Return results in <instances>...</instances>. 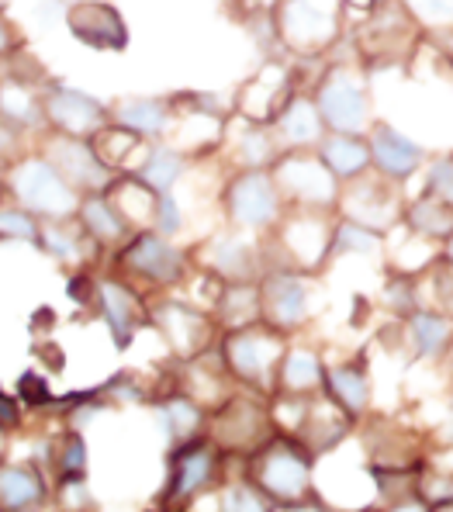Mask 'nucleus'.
I'll return each instance as SVG.
<instances>
[{
	"instance_id": "obj_1",
	"label": "nucleus",
	"mask_w": 453,
	"mask_h": 512,
	"mask_svg": "<svg viewBox=\"0 0 453 512\" xmlns=\"http://www.w3.org/2000/svg\"><path fill=\"white\" fill-rule=\"evenodd\" d=\"M312 97L319 104V115L329 132L367 135L371 125L377 122L371 73L364 70V63L357 56L336 59L329 52L312 80Z\"/></svg>"
},
{
	"instance_id": "obj_2",
	"label": "nucleus",
	"mask_w": 453,
	"mask_h": 512,
	"mask_svg": "<svg viewBox=\"0 0 453 512\" xmlns=\"http://www.w3.org/2000/svg\"><path fill=\"white\" fill-rule=\"evenodd\" d=\"M108 256H111V270H118L135 288L153 291V295H173L194 274L191 250H184L177 239L163 236L156 229H135Z\"/></svg>"
},
{
	"instance_id": "obj_3",
	"label": "nucleus",
	"mask_w": 453,
	"mask_h": 512,
	"mask_svg": "<svg viewBox=\"0 0 453 512\" xmlns=\"http://www.w3.org/2000/svg\"><path fill=\"white\" fill-rule=\"evenodd\" d=\"M291 346V336L281 329L267 326V322H253V326L222 329L218 336V357H222L225 371L236 384L256 391V395H274L277 374H281V360Z\"/></svg>"
},
{
	"instance_id": "obj_4",
	"label": "nucleus",
	"mask_w": 453,
	"mask_h": 512,
	"mask_svg": "<svg viewBox=\"0 0 453 512\" xmlns=\"http://www.w3.org/2000/svg\"><path fill=\"white\" fill-rule=\"evenodd\" d=\"M274 25L291 59H326L346 39V0H281Z\"/></svg>"
},
{
	"instance_id": "obj_5",
	"label": "nucleus",
	"mask_w": 453,
	"mask_h": 512,
	"mask_svg": "<svg viewBox=\"0 0 453 512\" xmlns=\"http://www.w3.org/2000/svg\"><path fill=\"white\" fill-rule=\"evenodd\" d=\"M249 481L274 506H305L312 502V454L294 433L277 429L249 457Z\"/></svg>"
},
{
	"instance_id": "obj_6",
	"label": "nucleus",
	"mask_w": 453,
	"mask_h": 512,
	"mask_svg": "<svg viewBox=\"0 0 453 512\" xmlns=\"http://www.w3.org/2000/svg\"><path fill=\"white\" fill-rule=\"evenodd\" d=\"M218 212L232 229L263 236L281 222L288 205L270 170H225L218 184Z\"/></svg>"
},
{
	"instance_id": "obj_7",
	"label": "nucleus",
	"mask_w": 453,
	"mask_h": 512,
	"mask_svg": "<svg viewBox=\"0 0 453 512\" xmlns=\"http://www.w3.org/2000/svg\"><path fill=\"white\" fill-rule=\"evenodd\" d=\"M4 194L14 205L28 208L35 218H70L77 215L80 205V194L35 146H28L25 153L7 163Z\"/></svg>"
},
{
	"instance_id": "obj_8",
	"label": "nucleus",
	"mask_w": 453,
	"mask_h": 512,
	"mask_svg": "<svg viewBox=\"0 0 453 512\" xmlns=\"http://www.w3.org/2000/svg\"><path fill=\"white\" fill-rule=\"evenodd\" d=\"M319 277L298 267H267L260 274V319L294 336L319 312Z\"/></svg>"
},
{
	"instance_id": "obj_9",
	"label": "nucleus",
	"mask_w": 453,
	"mask_h": 512,
	"mask_svg": "<svg viewBox=\"0 0 453 512\" xmlns=\"http://www.w3.org/2000/svg\"><path fill=\"white\" fill-rule=\"evenodd\" d=\"M149 315H153L149 329H156L163 336L173 360H180V364L215 350L218 336H222V326L215 322V315L208 308L194 305L191 298H177V291L149 301Z\"/></svg>"
},
{
	"instance_id": "obj_10",
	"label": "nucleus",
	"mask_w": 453,
	"mask_h": 512,
	"mask_svg": "<svg viewBox=\"0 0 453 512\" xmlns=\"http://www.w3.org/2000/svg\"><path fill=\"white\" fill-rule=\"evenodd\" d=\"M270 173H274L288 208H301V212H336L339 208V187L343 184L322 163L319 149L281 153Z\"/></svg>"
},
{
	"instance_id": "obj_11",
	"label": "nucleus",
	"mask_w": 453,
	"mask_h": 512,
	"mask_svg": "<svg viewBox=\"0 0 453 512\" xmlns=\"http://www.w3.org/2000/svg\"><path fill=\"white\" fill-rule=\"evenodd\" d=\"M256 395V391H253ZM253 395H229L211 416V440L222 454H246L253 457L270 436L277 433V423L270 416V402L263 405Z\"/></svg>"
},
{
	"instance_id": "obj_12",
	"label": "nucleus",
	"mask_w": 453,
	"mask_h": 512,
	"mask_svg": "<svg viewBox=\"0 0 453 512\" xmlns=\"http://www.w3.org/2000/svg\"><path fill=\"white\" fill-rule=\"evenodd\" d=\"M405 201H409L405 184H395V180L381 177L377 170H367L364 177L339 187L336 215L353 218V222H360V225H371V229L388 236L391 229L402 225Z\"/></svg>"
},
{
	"instance_id": "obj_13",
	"label": "nucleus",
	"mask_w": 453,
	"mask_h": 512,
	"mask_svg": "<svg viewBox=\"0 0 453 512\" xmlns=\"http://www.w3.org/2000/svg\"><path fill=\"white\" fill-rule=\"evenodd\" d=\"M32 146L39 149L52 167L63 173V180L80 194V198L83 194L104 191V187H111V180L118 177V173H111L108 167H104V160L97 156L94 142L83 139V135H66V132H52V128H45V132H39L32 139Z\"/></svg>"
},
{
	"instance_id": "obj_14",
	"label": "nucleus",
	"mask_w": 453,
	"mask_h": 512,
	"mask_svg": "<svg viewBox=\"0 0 453 512\" xmlns=\"http://www.w3.org/2000/svg\"><path fill=\"white\" fill-rule=\"evenodd\" d=\"M63 28L77 45L104 56H122L132 45L128 18L111 0H66Z\"/></svg>"
},
{
	"instance_id": "obj_15",
	"label": "nucleus",
	"mask_w": 453,
	"mask_h": 512,
	"mask_svg": "<svg viewBox=\"0 0 453 512\" xmlns=\"http://www.w3.org/2000/svg\"><path fill=\"white\" fill-rule=\"evenodd\" d=\"M94 312L104 319V326H108V333H111V340H115L118 350H128V343H132L142 329L153 326L146 291L135 288V284L118 274V270L97 274Z\"/></svg>"
},
{
	"instance_id": "obj_16",
	"label": "nucleus",
	"mask_w": 453,
	"mask_h": 512,
	"mask_svg": "<svg viewBox=\"0 0 453 512\" xmlns=\"http://www.w3.org/2000/svg\"><path fill=\"white\" fill-rule=\"evenodd\" d=\"M194 267L222 277V281H260L263 274V243L260 236L225 225L222 232H211L201 246L191 250Z\"/></svg>"
},
{
	"instance_id": "obj_17",
	"label": "nucleus",
	"mask_w": 453,
	"mask_h": 512,
	"mask_svg": "<svg viewBox=\"0 0 453 512\" xmlns=\"http://www.w3.org/2000/svg\"><path fill=\"white\" fill-rule=\"evenodd\" d=\"M42 104H45V128H52V132L90 139L97 128L111 122V101H101L90 90L73 87L70 80H56V77L45 80Z\"/></svg>"
},
{
	"instance_id": "obj_18",
	"label": "nucleus",
	"mask_w": 453,
	"mask_h": 512,
	"mask_svg": "<svg viewBox=\"0 0 453 512\" xmlns=\"http://www.w3.org/2000/svg\"><path fill=\"white\" fill-rule=\"evenodd\" d=\"M222 478V450L211 436H194L184 440L170 457V485L163 492V506L177 509L184 502L198 499L201 492L218 485Z\"/></svg>"
},
{
	"instance_id": "obj_19",
	"label": "nucleus",
	"mask_w": 453,
	"mask_h": 512,
	"mask_svg": "<svg viewBox=\"0 0 453 512\" xmlns=\"http://www.w3.org/2000/svg\"><path fill=\"white\" fill-rule=\"evenodd\" d=\"M277 156H281V146L270 125L232 111L222 132V146H218V160L225 163V170H270Z\"/></svg>"
},
{
	"instance_id": "obj_20",
	"label": "nucleus",
	"mask_w": 453,
	"mask_h": 512,
	"mask_svg": "<svg viewBox=\"0 0 453 512\" xmlns=\"http://www.w3.org/2000/svg\"><path fill=\"white\" fill-rule=\"evenodd\" d=\"M371 142V170H377L381 177L395 180V184H409L412 177H419L429 163V153L422 142H415L409 132H402L398 125L377 118L367 132Z\"/></svg>"
},
{
	"instance_id": "obj_21",
	"label": "nucleus",
	"mask_w": 453,
	"mask_h": 512,
	"mask_svg": "<svg viewBox=\"0 0 453 512\" xmlns=\"http://www.w3.org/2000/svg\"><path fill=\"white\" fill-rule=\"evenodd\" d=\"M270 132H274L281 153H294V149H319L326 139V122L319 115V104L312 97V84L298 87L288 101L281 104L274 118H270Z\"/></svg>"
},
{
	"instance_id": "obj_22",
	"label": "nucleus",
	"mask_w": 453,
	"mask_h": 512,
	"mask_svg": "<svg viewBox=\"0 0 453 512\" xmlns=\"http://www.w3.org/2000/svg\"><path fill=\"white\" fill-rule=\"evenodd\" d=\"M45 256L59 263L66 270H80V267H94L101 260V246L83 232V225L77 222V215L70 218H42L39 229V246Z\"/></svg>"
},
{
	"instance_id": "obj_23",
	"label": "nucleus",
	"mask_w": 453,
	"mask_h": 512,
	"mask_svg": "<svg viewBox=\"0 0 453 512\" xmlns=\"http://www.w3.org/2000/svg\"><path fill=\"white\" fill-rule=\"evenodd\" d=\"M111 122L132 128V132H139L142 139H170L173 132V122H177V115H173V104L170 97H153V94H128V97H118V101H111Z\"/></svg>"
},
{
	"instance_id": "obj_24",
	"label": "nucleus",
	"mask_w": 453,
	"mask_h": 512,
	"mask_svg": "<svg viewBox=\"0 0 453 512\" xmlns=\"http://www.w3.org/2000/svg\"><path fill=\"white\" fill-rule=\"evenodd\" d=\"M77 222L83 225V232L101 246V253H115L118 246L135 232L132 225L125 222V215L118 212L115 201H111L108 187H104V191H94V194H83L80 205H77Z\"/></svg>"
},
{
	"instance_id": "obj_25",
	"label": "nucleus",
	"mask_w": 453,
	"mask_h": 512,
	"mask_svg": "<svg viewBox=\"0 0 453 512\" xmlns=\"http://www.w3.org/2000/svg\"><path fill=\"white\" fill-rule=\"evenodd\" d=\"M191 167H194V160L177 146V142L153 139V142H146V149H142V156L132 167V173L146 187H153L156 194H163V191H177V184L191 173Z\"/></svg>"
},
{
	"instance_id": "obj_26",
	"label": "nucleus",
	"mask_w": 453,
	"mask_h": 512,
	"mask_svg": "<svg viewBox=\"0 0 453 512\" xmlns=\"http://www.w3.org/2000/svg\"><path fill=\"white\" fill-rule=\"evenodd\" d=\"M322 391L357 423L371 405V374H367V357L360 353L350 364H326Z\"/></svg>"
},
{
	"instance_id": "obj_27",
	"label": "nucleus",
	"mask_w": 453,
	"mask_h": 512,
	"mask_svg": "<svg viewBox=\"0 0 453 512\" xmlns=\"http://www.w3.org/2000/svg\"><path fill=\"white\" fill-rule=\"evenodd\" d=\"M402 229L419 239H429V243L443 246L453 236V208L447 201L436 198V194H429L426 187H419V191L409 194V201H405Z\"/></svg>"
},
{
	"instance_id": "obj_28",
	"label": "nucleus",
	"mask_w": 453,
	"mask_h": 512,
	"mask_svg": "<svg viewBox=\"0 0 453 512\" xmlns=\"http://www.w3.org/2000/svg\"><path fill=\"white\" fill-rule=\"evenodd\" d=\"M319 156L339 184H350V180L364 177L371 170V142H367V135L326 132V139L319 142Z\"/></svg>"
},
{
	"instance_id": "obj_29",
	"label": "nucleus",
	"mask_w": 453,
	"mask_h": 512,
	"mask_svg": "<svg viewBox=\"0 0 453 512\" xmlns=\"http://www.w3.org/2000/svg\"><path fill=\"white\" fill-rule=\"evenodd\" d=\"M45 478L35 464H0V512H39Z\"/></svg>"
},
{
	"instance_id": "obj_30",
	"label": "nucleus",
	"mask_w": 453,
	"mask_h": 512,
	"mask_svg": "<svg viewBox=\"0 0 453 512\" xmlns=\"http://www.w3.org/2000/svg\"><path fill=\"white\" fill-rule=\"evenodd\" d=\"M211 315H215V322L222 329H239V326L263 322L260 319V281H225Z\"/></svg>"
},
{
	"instance_id": "obj_31",
	"label": "nucleus",
	"mask_w": 453,
	"mask_h": 512,
	"mask_svg": "<svg viewBox=\"0 0 453 512\" xmlns=\"http://www.w3.org/2000/svg\"><path fill=\"white\" fill-rule=\"evenodd\" d=\"M322 378H326V360L312 346H288L281 360L274 391H291V395H319Z\"/></svg>"
},
{
	"instance_id": "obj_32",
	"label": "nucleus",
	"mask_w": 453,
	"mask_h": 512,
	"mask_svg": "<svg viewBox=\"0 0 453 512\" xmlns=\"http://www.w3.org/2000/svg\"><path fill=\"white\" fill-rule=\"evenodd\" d=\"M90 142H94L97 156H101L104 167L111 173H132V167L139 163V156L149 139H142L139 132H132V128H125L118 122H108L90 135Z\"/></svg>"
},
{
	"instance_id": "obj_33",
	"label": "nucleus",
	"mask_w": 453,
	"mask_h": 512,
	"mask_svg": "<svg viewBox=\"0 0 453 512\" xmlns=\"http://www.w3.org/2000/svg\"><path fill=\"white\" fill-rule=\"evenodd\" d=\"M111 201L118 205V212L125 215V222L132 229H149L153 225V212H156V191L142 184L135 173H118L108 187Z\"/></svg>"
},
{
	"instance_id": "obj_34",
	"label": "nucleus",
	"mask_w": 453,
	"mask_h": 512,
	"mask_svg": "<svg viewBox=\"0 0 453 512\" xmlns=\"http://www.w3.org/2000/svg\"><path fill=\"white\" fill-rule=\"evenodd\" d=\"M405 329H409V340L419 357H443L453 343V319L443 312H433V308L412 312L405 319Z\"/></svg>"
},
{
	"instance_id": "obj_35",
	"label": "nucleus",
	"mask_w": 453,
	"mask_h": 512,
	"mask_svg": "<svg viewBox=\"0 0 453 512\" xmlns=\"http://www.w3.org/2000/svg\"><path fill=\"white\" fill-rule=\"evenodd\" d=\"M388 236L371 229V225H360L353 218L336 215V229H332V246H329V267L343 256H377L384 253Z\"/></svg>"
},
{
	"instance_id": "obj_36",
	"label": "nucleus",
	"mask_w": 453,
	"mask_h": 512,
	"mask_svg": "<svg viewBox=\"0 0 453 512\" xmlns=\"http://www.w3.org/2000/svg\"><path fill=\"white\" fill-rule=\"evenodd\" d=\"M160 416H163V426L173 443L194 440V436L201 433V426H205V409H201V402H194V398L184 395V391L163 398Z\"/></svg>"
},
{
	"instance_id": "obj_37",
	"label": "nucleus",
	"mask_w": 453,
	"mask_h": 512,
	"mask_svg": "<svg viewBox=\"0 0 453 512\" xmlns=\"http://www.w3.org/2000/svg\"><path fill=\"white\" fill-rule=\"evenodd\" d=\"M422 35H453V0H398Z\"/></svg>"
},
{
	"instance_id": "obj_38",
	"label": "nucleus",
	"mask_w": 453,
	"mask_h": 512,
	"mask_svg": "<svg viewBox=\"0 0 453 512\" xmlns=\"http://www.w3.org/2000/svg\"><path fill=\"white\" fill-rule=\"evenodd\" d=\"M42 218H35L28 208L14 205L11 198H0V243H28L39 246Z\"/></svg>"
},
{
	"instance_id": "obj_39",
	"label": "nucleus",
	"mask_w": 453,
	"mask_h": 512,
	"mask_svg": "<svg viewBox=\"0 0 453 512\" xmlns=\"http://www.w3.org/2000/svg\"><path fill=\"white\" fill-rule=\"evenodd\" d=\"M419 281L429 288V308L453 319V263L447 256L443 253L436 256V260L419 274Z\"/></svg>"
},
{
	"instance_id": "obj_40",
	"label": "nucleus",
	"mask_w": 453,
	"mask_h": 512,
	"mask_svg": "<svg viewBox=\"0 0 453 512\" xmlns=\"http://www.w3.org/2000/svg\"><path fill=\"white\" fill-rule=\"evenodd\" d=\"M56 478L59 481H80L87 474V447H83V436L73 429L63 440L56 443Z\"/></svg>"
},
{
	"instance_id": "obj_41",
	"label": "nucleus",
	"mask_w": 453,
	"mask_h": 512,
	"mask_svg": "<svg viewBox=\"0 0 453 512\" xmlns=\"http://www.w3.org/2000/svg\"><path fill=\"white\" fill-rule=\"evenodd\" d=\"M149 229L163 232V236L177 239L180 232L187 229V212H184V201L177 198V191H163L156 194V212H153V225Z\"/></svg>"
},
{
	"instance_id": "obj_42",
	"label": "nucleus",
	"mask_w": 453,
	"mask_h": 512,
	"mask_svg": "<svg viewBox=\"0 0 453 512\" xmlns=\"http://www.w3.org/2000/svg\"><path fill=\"white\" fill-rule=\"evenodd\" d=\"M422 187L453 208V153L433 156L422 170Z\"/></svg>"
},
{
	"instance_id": "obj_43",
	"label": "nucleus",
	"mask_w": 453,
	"mask_h": 512,
	"mask_svg": "<svg viewBox=\"0 0 453 512\" xmlns=\"http://www.w3.org/2000/svg\"><path fill=\"white\" fill-rule=\"evenodd\" d=\"M225 512H274V502L246 478L229 488V495H225Z\"/></svg>"
},
{
	"instance_id": "obj_44",
	"label": "nucleus",
	"mask_w": 453,
	"mask_h": 512,
	"mask_svg": "<svg viewBox=\"0 0 453 512\" xmlns=\"http://www.w3.org/2000/svg\"><path fill=\"white\" fill-rule=\"evenodd\" d=\"M18 398L28 405V409H42V405H52V391H49V381L35 371H25L18 378Z\"/></svg>"
},
{
	"instance_id": "obj_45",
	"label": "nucleus",
	"mask_w": 453,
	"mask_h": 512,
	"mask_svg": "<svg viewBox=\"0 0 453 512\" xmlns=\"http://www.w3.org/2000/svg\"><path fill=\"white\" fill-rule=\"evenodd\" d=\"M18 52H25V32L14 25V18L7 14V7L0 4V63L14 59Z\"/></svg>"
},
{
	"instance_id": "obj_46",
	"label": "nucleus",
	"mask_w": 453,
	"mask_h": 512,
	"mask_svg": "<svg viewBox=\"0 0 453 512\" xmlns=\"http://www.w3.org/2000/svg\"><path fill=\"white\" fill-rule=\"evenodd\" d=\"M28 146H32V142H28L25 135H18L4 118H0V163H11L14 156H21Z\"/></svg>"
},
{
	"instance_id": "obj_47",
	"label": "nucleus",
	"mask_w": 453,
	"mask_h": 512,
	"mask_svg": "<svg viewBox=\"0 0 453 512\" xmlns=\"http://www.w3.org/2000/svg\"><path fill=\"white\" fill-rule=\"evenodd\" d=\"M21 423V409L14 398H7L4 391H0V433H7V429H14Z\"/></svg>"
},
{
	"instance_id": "obj_48",
	"label": "nucleus",
	"mask_w": 453,
	"mask_h": 512,
	"mask_svg": "<svg viewBox=\"0 0 453 512\" xmlns=\"http://www.w3.org/2000/svg\"><path fill=\"white\" fill-rule=\"evenodd\" d=\"M384 512H433L426 506V502H419V499H405V502H391Z\"/></svg>"
},
{
	"instance_id": "obj_49",
	"label": "nucleus",
	"mask_w": 453,
	"mask_h": 512,
	"mask_svg": "<svg viewBox=\"0 0 453 512\" xmlns=\"http://www.w3.org/2000/svg\"><path fill=\"white\" fill-rule=\"evenodd\" d=\"M360 4H364L367 11H377V7H391V4H398V0H360Z\"/></svg>"
},
{
	"instance_id": "obj_50",
	"label": "nucleus",
	"mask_w": 453,
	"mask_h": 512,
	"mask_svg": "<svg viewBox=\"0 0 453 512\" xmlns=\"http://www.w3.org/2000/svg\"><path fill=\"white\" fill-rule=\"evenodd\" d=\"M433 512H453V499H440V502L433 506Z\"/></svg>"
},
{
	"instance_id": "obj_51",
	"label": "nucleus",
	"mask_w": 453,
	"mask_h": 512,
	"mask_svg": "<svg viewBox=\"0 0 453 512\" xmlns=\"http://www.w3.org/2000/svg\"><path fill=\"white\" fill-rule=\"evenodd\" d=\"M443 256H447V260L453 263V236L447 239V243H443Z\"/></svg>"
},
{
	"instance_id": "obj_52",
	"label": "nucleus",
	"mask_w": 453,
	"mask_h": 512,
	"mask_svg": "<svg viewBox=\"0 0 453 512\" xmlns=\"http://www.w3.org/2000/svg\"><path fill=\"white\" fill-rule=\"evenodd\" d=\"M447 440H453V412H450V423H447Z\"/></svg>"
},
{
	"instance_id": "obj_53",
	"label": "nucleus",
	"mask_w": 453,
	"mask_h": 512,
	"mask_svg": "<svg viewBox=\"0 0 453 512\" xmlns=\"http://www.w3.org/2000/svg\"><path fill=\"white\" fill-rule=\"evenodd\" d=\"M4 77H7V66H4V63H0V84H4Z\"/></svg>"
},
{
	"instance_id": "obj_54",
	"label": "nucleus",
	"mask_w": 453,
	"mask_h": 512,
	"mask_svg": "<svg viewBox=\"0 0 453 512\" xmlns=\"http://www.w3.org/2000/svg\"><path fill=\"white\" fill-rule=\"evenodd\" d=\"M0 457H4V443H0Z\"/></svg>"
}]
</instances>
